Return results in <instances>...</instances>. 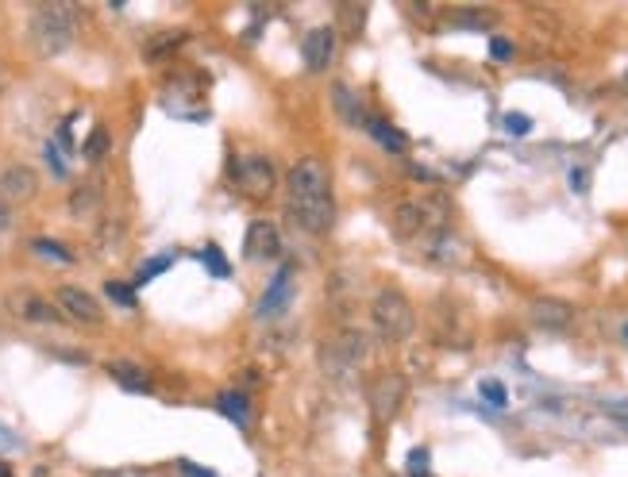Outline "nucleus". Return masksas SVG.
<instances>
[{
    "label": "nucleus",
    "instance_id": "1",
    "mask_svg": "<svg viewBox=\"0 0 628 477\" xmlns=\"http://www.w3.org/2000/svg\"><path fill=\"white\" fill-rule=\"evenodd\" d=\"M285 193H290V212L309 235H328L336 224V201H332V178L328 166L316 155L298 158L285 173Z\"/></svg>",
    "mask_w": 628,
    "mask_h": 477
},
{
    "label": "nucleus",
    "instance_id": "2",
    "mask_svg": "<svg viewBox=\"0 0 628 477\" xmlns=\"http://www.w3.org/2000/svg\"><path fill=\"white\" fill-rule=\"evenodd\" d=\"M448 216L451 208L444 196H408V201L393 204L390 227L401 243H416V239L433 243V239H440L448 231Z\"/></svg>",
    "mask_w": 628,
    "mask_h": 477
},
{
    "label": "nucleus",
    "instance_id": "3",
    "mask_svg": "<svg viewBox=\"0 0 628 477\" xmlns=\"http://www.w3.org/2000/svg\"><path fill=\"white\" fill-rule=\"evenodd\" d=\"M27 39L43 58H55L78 39V9L74 4H40L27 20Z\"/></svg>",
    "mask_w": 628,
    "mask_h": 477
},
{
    "label": "nucleus",
    "instance_id": "4",
    "mask_svg": "<svg viewBox=\"0 0 628 477\" xmlns=\"http://www.w3.org/2000/svg\"><path fill=\"white\" fill-rule=\"evenodd\" d=\"M367 359H370V339H367V331H359V328L332 331L321 347V362L332 377H351Z\"/></svg>",
    "mask_w": 628,
    "mask_h": 477
},
{
    "label": "nucleus",
    "instance_id": "5",
    "mask_svg": "<svg viewBox=\"0 0 628 477\" xmlns=\"http://www.w3.org/2000/svg\"><path fill=\"white\" fill-rule=\"evenodd\" d=\"M370 316H374V331L385 339V343H405L416 331V313L413 300L401 289H382L370 305Z\"/></svg>",
    "mask_w": 628,
    "mask_h": 477
},
{
    "label": "nucleus",
    "instance_id": "6",
    "mask_svg": "<svg viewBox=\"0 0 628 477\" xmlns=\"http://www.w3.org/2000/svg\"><path fill=\"white\" fill-rule=\"evenodd\" d=\"M405 397H408V382H405V374H397V370H382V374L370 377L367 405H370V416H374L378 428H385V423L397 420Z\"/></svg>",
    "mask_w": 628,
    "mask_h": 477
},
{
    "label": "nucleus",
    "instance_id": "7",
    "mask_svg": "<svg viewBox=\"0 0 628 477\" xmlns=\"http://www.w3.org/2000/svg\"><path fill=\"white\" fill-rule=\"evenodd\" d=\"M232 181H236V189L244 196H251V201H267L270 193H274V162L262 155H244L232 162Z\"/></svg>",
    "mask_w": 628,
    "mask_h": 477
},
{
    "label": "nucleus",
    "instance_id": "8",
    "mask_svg": "<svg viewBox=\"0 0 628 477\" xmlns=\"http://www.w3.org/2000/svg\"><path fill=\"white\" fill-rule=\"evenodd\" d=\"M55 308L63 313V320L86 323V328H97V323L104 320L97 297H89L86 289H74V285H63V289L55 293Z\"/></svg>",
    "mask_w": 628,
    "mask_h": 477
},
{
    "label": "nucleus",
    "instance_id": "9",
    "mask_svg": "<svg viewBox=\"0 0 628 477\" xmlns=\"http://www.w3.org/2000/svg\"><path fill=\"white\" fill-rule=\"evenodd\" d=\"M336 27H313V32L301 39V58H305L309 73H324L336 58Z\"/></svg>",
    "mask_w": 628,
    "mask_h": 477
},
{
    "label": "nucleus",
    "instance_id": "10",
    "mask_svg": "<svg viewBox=\"0 0 628 477\" xmlns=\"http://www.w3.org/2000/svg\"><path fill=\"white\" fill-rule=\"evenodd\" d=\"M40 193V173L32 166H9L0 173V204H24Z\"/></svg>",
    "mask_w": 628,
    "mask_h": 477
},
{
    "label": "nucleus",
    "instance_id": "11",
    "mask_svg": "<svg viewBox=\"0 0 628 477\" xmlns=\"http://www.w3.org/2000/svg\"><path fill=\"white\" fill-rule=\"evenodd\" d=\"M293 277H298V266H290V262H285V266L274 274V282L267 285V293H262V300H259V320H274V316H282L285 308H290Z\"/></svg>",
    "mask_w": 628,
    "mask_h": 477
},
{
    "label": "nucleus",
    "instance_id": "12",
    "mask_svg": "<svg viewBox=\"0 0 628 477\" xmlns=\"http://www.w3.org/2000/svg\"><path fill=\"white\" fill-rule=\"evenodd\" d=\"M278 251H282V235H278V227L270 224V219H255V224L247 227L244 254L251 262H262V259H278Z\"/></svg>",
    "mask_w": 628,
    "mask_h": 477
},
{
    "label": "nucleus",
    "instance_id": "13",
    "mask_svg": "<svg viewBox=\"0 0 628 477\" xmlns=\"http://www.w3.org/2000/svg\"><path fill=\"white\" fill-rule=\"evenodd\" d=\"M532 323L543 331H567L574 323V308L567 305V300L540 297V300H532Z\"/></svg>",
    "mask_w": 628,
    "mask_h": 477
},
{
    "label": "nucleus",
    "instance_id": "14",
    "mask_svg": "<svg viewBox=\"0 0 628 477\" xmlns=\"http://www.w3.org/2000/svg\"><path fill=\"white\" fill-rule=\"evenodd\" d=\"M12 308H16V316L27 323H63V313H58L47 297H35V293H20V297H12Z\"/></svg>",
    "mask_w": 628,
    "mask_h": 477
},
{
    "label": "nucleus",
    "instance_id": "15",
    "mask_svg": "<svg viewBox=\"0 0 628 477\" xmlns=\"http://www.w3.org/2000/svg\"><path fill=\"white\" fill-rule=\"evenodd\" d=\"M109 374H112V382L124 385V389L150 393V374L143 366H135V362H109Z\"/></svg>",
    "mask_w": 628,
    "mask_h": 477
},
{
    "label": "nucleus",
    "instance_id": "16",
    "mask_svg": "<svg viewBox=\"0 0 628 477\" xmlns=\"http://www.w3.org/2000/svg\"><path fill=\"white\" fill-rule=\"evenodd\" d=\"M216 408H221L228 420H236L244 431L251 428V400H247L244 393H221V397H216Z\"/></svg>",
    "mask_w": 628,
    "mask_h": 477
},
{
    "label": "nucleus",
    "instance_id": "17",
    "mask_svg": "<svg viewBox=\"0 0 628 477\" xmlns=\"http://www.w3.org/2000/svg\"><path fill=\"white\" fill-rule=\"evenodd\" d=\"M362 127H367V132L374 135V139L382 143L385 150H393V155H401V150L408 147V139H405V135H401V132H397V127H393V124H385V120H378V116H367V124H362Z\"/></svg>",
    "mask_w": 628,
    "mask_h": 477
},
{
    "label": "nucleus",
    "instance_id": "18",
    "mask_svg": "<svg viewBox=\"0 0 628 477\" xmlns=\"http://www.w3.org/2000/svg\"><path fill=\"white\" fill-rule=\"evenodd\" d=\"M97 204H101V189H97V185L74 189V196H70V212H74V216H93Z\"/></svg>",
    "mask_w": 628,
    "mask_h": 477
},
{
    "label": "nucleus",
    "instance_id": "19",
    "mask_svg": "<svg viewBox=\"0 0 628 477\" xmlns=\"http://www.w3.org/2000/svg\"><path fill=\"white\" fill-rule=\"evenodd\" d=\"M109 127H93V135L86 139V158L89 162H101L104 155H109Z\"/></svg>",
    "mask_w": 628,
    "mask_h": 477
},
{
    "label": "nucleus",
    "instance_id": "20",
    "mask_svg": "<svg viewBox=\"0 0 628 477\" xmlns=\"http://www.w3.org/2000/svg\"><path fill=\"white\" fill-rule=\"evenodd\" d=\"M448 24H456V27H490V24H494V16H490V12H451Z\"/></svg>",
    "mask_w": 628,
    "mask_h": 477
},
{
    "label": "nucleus",
    "instance_id": "21",
    "mask_svg": "<svg viewBox=\"0 0 628 477\" xmlns=\"http://www.w3.org/2000/svg\"><path fill=\"white\" fill-rule=\"evenodd\" d=\"M32 251L47 254V259H58V262H74V251H66L63 243H55V239H35Z\"/></svg>",
    "mask_w": 628,
    "mask_h": 477
},
{
    "label": "nucleus",
    "instance_id": "22",
    "mask_svg": "<svg viewBox=\"0 0 628 477\" xmlns=\"http://www.w3.org/2000/svg\"><path fill=\"white\" fill-rule=\"evenodd\" d=\"M428 469V451L425 446H416L413 454H408V474H425Z\"/></svg>",
    "mask_w": 628,
    "mask_h": 477
},
{
    "label": "nucleus",
    "instance_id": "23",
    "mask_svg": "<svg viewBox=\"0 0 628 477\" xmlns=\"http://www.w3.org/2000/svg\"><path fill=\"white\" fill-rule=\"evenodd\" d=\"M482 397H486L490 405H497V408L505 405V389L497 382H482Z\"/></svg>",
    "mask_w": 628,
    "mask_h": 477
},
{
    "label": "nucleus",
    "instance_id": "24",
    "mask_svg": "<svg viewBox=\"0 0 628 477\" xmlns=\"http://www.w3.org/2000/svg\"><path fill=\"white\" fill-rule=\"evenodd\" d=\"M505 127H509L513 135H528L532 120H528V116H517V112H509V116H505Z\"/></svg>",
    "mask_w": 628,
    "mask_h": 477
},
{
    "label": "nucleus",
    "instance_id": "25",
    "mask_svg": "<svg viewBox=\"0 0 628 477\" xmlns=\"http://www.w3.org/2000/svg\"><path fill=\"white\" fill-rule=\"evenodd\" d=\"M490 55H494V58H509L513 47H509L505 39H494V43H490Z\"/></svg>",
    "mask_w": 628,
    "mask_h": 477
},
{
    "label": "nucleus",
    "instance_id": "26",
    "mask_svg": "<svg viewBox=\"0 0 628 477\" xmlns=\"http://www.w3.org/2000/svg\"><path fill=\"white\" fill-rule=\"evenodd\" d=\"M109 297H116L120 305H132V293H127L124 285H112V282H109Z\"/></svg>",
    "mask_w": 628,
    "mask_h": 477
},
{
    "label": "nucleus",
    "instance_id": "27",
    "mask_svg": "<svg viewBox=\"0 0 628 477\" xmlns=\"http://www.w3.org/2000/svg\"><path fill=\"white\" fill-rule=\"evenodd\" d=\"M204 259L213 262V270H216V274H224V270H228V266H224V262H221V254H216V247H209V251H204Z\"/></svg>",
    "mask_w": 628,
    "mask_h": 477
},
{
    "label": "nucleus",
    "instance_id": "28",
    "mask_svg": "<svg viewBox=\"0 0 628 477\" xmlns=\"http://www.w3.org/2000/svg\"><path fill=\"white\" fill-rule=\"evenodd\" d=\"M12 224V212H9V204H0V231Z\"/></svg>",
    "mask_w": 628,
    "mask_h": 477
},
{
    "label": "nucleus",
    "instance_id": "29",
    "mask_svg": "<svg viewBox=\"0 0 628 477\" xmlns=\"http://www.w3.org/2000/svg\"><path fill=\"white\" fill-rule=\"evenodd\" d=\"M186 474L189 477H209V474H201V469H193V466H186Z\"/></svg>",
    "mask_w": 628,
    "mask_h": 477
},
{
    "label": "nucleus",
    "instance_id": "30",
    "mask_svg": "<svg viewBox=\"0 0 628 477\" xmlns=\"http://www.w3.org/2000/svg\"><path fill=\"white\" fill-rule=\"evenodd\" d=\"M0 477H12V466H4V462H0Z\"/></svg>",
    "mask_w": 628,
    "mask_h": 477
},
{
    "label": "nucleus",
    "instance_id": "31",
    "mask_svg": "<svg viewBox=\"0 0 628 477\" xmlns=\"http://www.w3.org/2000/svg\"><path fill=\"white\" fill-rule=\"evenodd\" d=\"M0 93H4V66H0Z\"/></svg>",
    "mask_w": 628,
    "mask_h": 477
},
{
    "label": "nucleus",
    "instance_id": "32",
    "mask_svg": "<svg viewBox=\"0 0 628 477\" xmlns=\"http://www.w3.org/2000/svg\"><path fill=\"white\" fill-rule=\"evenodd\" d=\"M620 336H625V343H628V323H625V331H620Z\"/></svg>",
    "mask_w": 628,
    "mask_h": 477
}]
</instances>
